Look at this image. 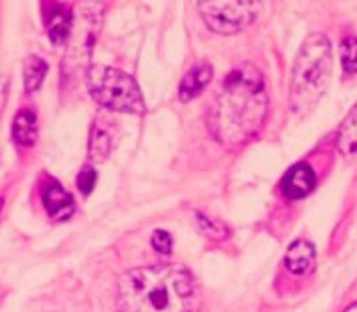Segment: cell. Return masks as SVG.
Masks as SVG:
<instances>
[{
    "mask_svg": "<svg viewBox=\"0 0 357 312\" xmlns=\"http://www.w3.org/2000/svg\"><path fill=\"white\" fill-rule=\"evenodd\" d=\"M95 182H97V171L91 166H84L81 173L77 175V187L81 189L82 195H89L93 191Z\"/></svg>",
    "mask_w": 357,
    "mask_h": 312,
    "instance_id": "ac0fdd59",
    "label": "cell"
},
{
    "mask_svg": "<svg viewBox=\"0 0 357 312\" xmlns=\"http://www.w3.org/2000/svg\"><path fill=\"white\" fill-rule=\"evenodd\" d=\"M337 148L347 157L356 154V107L350 111L337 130Z\"/></svg>",
    "mask_w": 357,
    "mask_h": 312,
    "instance_id": "5bb4252c",
    "label": "cell"
},
{
    "mask_svg": "<svg viewBox=\"0 0 357 312\" xmlns=\"http://www.w3.org/2000/svg\"><path fill=\"white\" fill-rule=\"evenodd\" d=\"M88 88L91 97L107 109L130 114L145 113L146 107L138 82L123 70L89 66Z\"/></svg>",
    "mask_w": 357,
    "mask_h": 312,
    "instance_id": "277c9868",
    "label": "cell"
},
{
    "mask_svg": "<svg viewBox=\"0 0 357 312\" xmlns=\"http://www.w3.org/2000/svg\"><path fill=\"white\" fill-rule=\"evenodd\" d=\"M213 79V68L211 65H199L195 68H191L190 72L184 75L183 82L178 86V98L183 102H190L193 98L199 97Z\"/></svg>",
    "mask_w": 357,
    "mask_h": 312,
    "instance_id": "30bf717a",
    "label": "cell"
},
{
    "mask_svg": "<svg viewBox=\"0 0 357 312\" xmlns=\"http://www.w3.org/2000/svg\"><path fill=\"white\" fill-rule=\"evenodd\" d=\"M13 136L20 145L31 146L38 138V120L31 109H24L13 122Z\"/></svg>",
    "mask_w": 357,
    "mask_h": 312,
    "instance_id": "7c38bea8",
    "label": "cell"
},
{
    "mask_svg": "<svg viewBox=\"0 0 357 312\" xmlns=\"http://www.w3.org/2000/svg\"><path fill=\"white\" fill-rule=\"evenodd\" d=\"M317 184V173L309 164H295L286 173L282 191L289 200H302L314 189Z\"/></svg>",
    "mask_w": 357,
    "mask_h": 312,
    "instance_id": "9c48e42d",
    "label": "cell"
},
{
    "mask_svg": "<svg viewBox=\"0 0 357 312\" xmlns=\"http://www.w3.org/2000/svg\"><path fill=\"white\" fill-rule=\"evenodd\" d=\"M341 63H343V70L350 75L356 73V40L354 38H347L341 43Z\"/></svg>",
    "mask_w": 357,
    "mask_h": 312,
    "instance_id": "e0dca14e",
    "label": "cell"
},
{
    "mask_svg": "<svg viewBox=\"0 0 357 312\" xmlns=\"http://www.w3.org/2000/svg\"><path fill=\"white\" fill-rule=\"evenodd\" d=\"M45 25L49 38L56 45H63L68 41L73 25V13L70 4L65 2H47L45 4Z\"/></svg>",
    "mask_w": 357,
    "mask_h": 312,
    "instance_id": "52a82bcc",
    "label": "cell"
},
{
    "mask_svg": "<svg viewBox=\"0 0 357 312\" xmlns=\"http://www.w3.org/2000/svg\"><path fill=\"white\" fill-rule=\"evenodd\" d=\"M343 312H356V304H352L350 307H347Z\"/></svg>",
    "mask_w": 357,
    "mask_h": 312,
    "instance_id": "ffe728a7",
    "label": "cell"
},
{
    "mask_svg": "<svg viewBox=\"0 0 357 312\" xmlns=\"http://www.w3.org/2000/svg\"><path fill=\"white\" fill-rule=\"evenodd\" d=\"M2 205H4V200L0 198V211H2Z\"/></svg>",
    "mask_w": 357,
    "mask_h": 312,
    "instance_id": "44dd1931",
    "label": "cell"
},
{
    "mask_svg": "<svg viewBox=\"0 0 357 312\" xmlns=\"http://www.w3.org/2000/svg\"><path fill=\"white\" fill-rule=\"evenodd\" d=\"M268 113L263 73L254 65L236 66L215 95L207 125L223 145H243L261 130Z\"/></svg>",
    "mask_w": 357,
    "mask_h": 312,
    "instance_id": "6da1fadb",
    "label": "cell"
},
{
    "mask_svg": "<svg viewBox=\"0 0 357 312\" xmlns=\"http://www.w3.org/2000/svg\"><path fill=\"white\" fill-rule=\"evenodd\" d=\"M259 2H222V0H207L200 2L199 9L204 22L213 33L231 36L240 33L254 22Z\"/></svg>",
    "mask_w": 357,
    "mask_h": 312,
    "instance_id": "5b68a950",
    "label": "cell"
},
{
    "mask_svg": "<svg viewBox=\"0 0 357 312\" xmlns=\"http://www.w3.org/2000/svg\"><path fill=\"white\" fill-rule=\"evenodd\" d=\"M197 218H199L200 231H202L207 237H211V240H225V237H227L229 232L223 223L216 221V219L209 218V216H204L202 212H199Z\"/></svg>",
    "mask_w": 357,
    "mask_h": 312,
    "instance_id": "2e32d148",
    "label": "cell"
},
{
    "mask_svg": "<svg viewBox=\"0 0 357 312\" xmlns=\"http://www.w3.org/2000/svg\"><path fill=\"white\" fill-rule=\"evenodd\" d=\"M152 247L155 251L162 254V256H168L172 251V237L168 232L165 231H155L152 235Z\"/></svg>",
    "mask_w": 357,
    "mask_h": 312,
    "instance_id": "d6986e66",
    "label": "cell"
},
{
    "mask_svg": "<svg viewBox=\"0 0 357 312\" xmlns=\"http://www.w3.org/2000/svg\"><path fill=\"white\" fill-rule=\"evenodd\" d=\"M118 298L123 312H190L195 282L184 266H146L130 270L120 280Z\"/></svg>",
    "mask_w": 357,
    "mask_h": 312,
    "instance_id": "7a4b0ae2",
    "label": "cell"
},
{
    "mask_svg": "<svg viewBox=\"0 0 357 312\" xmlns=\"http://www.w3.org/2000/svg\"><path fill=\"white\" fill-rule=\"evenodd\" d=\"M333 75V47L329 38L314 33L305 38L298 50L291 72L289 102L298 114L309 113L317 106Z\"/></svg>",
    "mask_w": 357,
    "mask_h": 312,
    "instance_id": "3957f363",
    "label": "cell"
},
{
    "mask_svg": "<svg viewBox=\"0 0 357 312\" xmlns=\"http://www.w3.org/2000/svg\"><path fill=\"white\" fill-rule=\"evenodd\" d=\"M95 8H97V4H91V11H84V15H81L79 25H72V33L68 38L72 45H70L66 61H63V72H73L77 66H82L89 59L98 31V20H100V15L93 11Z\"/></svg>",
    "mask_w": 357,
    "mask_h": 312,
    "instance_id": "8992f818",
    "label": "cell"
},
{
    "mask_svg": "<svg viewBox=\"0 0 357 312\" xmlns=\"http://www.w3.org/2000/svg\"><path fill=\"white\" fill-rule=\"evenodd\" d=\"M41 202H43L45 209L49 212V216L56 221H63L68 219L73 214L75 203L70 193L63 189V186L56 180H47L41 187Z\"/></svg>",
    "mask_w": 357,
    "mask_h": 312,
    "instance_id": "ba28073f",
    "label": "cell"
},
{
    "mask_svg": "<svg viewBox=\"0 0 357 312\" xmlns=\"http://www.w3.org/2000/svg\"><path fill=\"white\" fill-rule=\"evenodd\" d=\"M314 266V247L309 241L298 240L286 254V267L295 275H305Z\"/></svg>",
    "mask_w": 357,
    "mask_h": 312,
    "instance_id": "8fae6325",
    "label": "cell"
},
{
    "mask_svg": "<svg viewBox=\"0 0 357 312\" xmlns=\"http://www.w3.org/2000/svg\"><path fill=\"white\" fill-rule=\"evenodd\" d=\"M111 150V136L107 130L102 127H95L91 132V141H89V155L95 161H104L109 155Z\"/></svg>",
    "mask_w": 357,
    "mask_h": 312,
    "instance_id": "9a60e30c",
    "label": "cell"
},
{
    "mask_svg": "<svg viewBox=\"0 0 357 312\" xmlns=\"http://www.w3.org/2000/svg\"><path fill=\"white\" fill-rule=\"evenodd\" d=\"M47 63L41 59L40 56H31L25 61L24 66V84H25V93H33L43 82L45 75H47Z\"/></svg>",
    "mask_w": 357,
    "mask_h": 312,
    "instance_id": "4fadbf2b",
    "label": "cell"
}]
</instances>
